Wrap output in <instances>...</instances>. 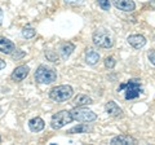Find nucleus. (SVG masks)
Instances as JSON below:
<instances>
[{
  "mask_svg": "<svg viewBox=\"0 0 155 145\" xmlns=\"http://www.w3.org/2000/svg\"><path fill=\"white\" fill-rule=\"evenodd\" d=\"M72 120H78L80 123H89L97 119V114L92 110L84 109L83 106H74V109L70 110Z\"/></svg>",
  "mask_w": 155,
  "mask_h": 145,
  "instance_id": "3",
  "label": "nucleus"
},
{
  "mask_svg": "<svg viewBox=\"0 0 155 145\" xmlns=\"http://www.w3.org/2000/svg\"><path fill=\"white\" fill-rule=\"evenodd\" d=\"M75 51V46L72 44L71 42H64L60 44V48H58V52H60L61 57L64 60H66L72 52Z\"/></svg>",
  "mask_w": 155,
  "mask_h": 145,
  "instance_id": "12",
  "label": "nucleus"
},
{
  "mask_svg": "<svg viewBox=\"0 0 155 145\" xmlns=\"http://www.w3.org/2000/svg\"><path fill=\"white\" fill-rule=\"evenodd\" d=\"M88 131H91L89 126L85 124V123H80V124H78V126L71 127L69 131H67V133H70V135H74V133H87Z\"/></svg>",
  "mask_w": 155,
  "mask_h": 145,
  "instance_id": "17",
  "label": "nucleus"
},
{
  "mask_svg": "<svg viewBox=\"0 0 155 145\" xmlns=\"http://www.w3.org/2000/svg\"><path fill=\"white\" fill-rule=\"evenodd\" d=\"M28 72H30L28 66H26V65H19V66H17L16 69L12 71L11 78H12L13 82H22L23 79H26V76L28 75Z\"/></svg>",
  "mask_w": 155,
  "mask_h": 145,
  "instance_id": "7",
  "label": "nucleus"
},
{
  "mask_svg": "<svg viewBox=\"0 0 155 145\" xmlns=\"http://www.w3.org/2000/svg\"><path fill=\"white\" fill-rule=\"evenodd\" d=\"M92 40H93V44L100 47V48H111L114 46V39L111 36V34L109 31L104 30V29H100V30H96L92 35Z\"/></svg>",
  "mask_w": 155,
  "mask_h": 145,
  "instance_id": "4",
  "label": "nucleus"
},
{
  "mask_svg": "<svg viewBox=\"0 0 155 145\" xmlns=\"http://www.w3.org/2000/svg\"><path fill=\"white\" fill-rule=\"evenodd\" d=\"M0 143H2V136H0Z\"/></svg>",
  "mask_w": 155,
  "mask_h": 145,
  "instance_id": "28",
  "label": "nucleus"
},
{
  "mask_svg": "<svg viewBox=\"0 0 155 145\" xmlns=\"http://www.w3.org/2000/svg\"><path fill=\"white\" fill-rule=\"evenodd\" d=\"M72 122V117L70 114V110H61L52 115L51 118V127L53 130H61L66 124Z\"/></svg>",
  "mask_w": 155,
  "mask_h": 145,
  "instance_id": "6",
  "label": "nucleus"
},
{
  "mask_svg": "<svg viewBox=\"0 0 155 145\" xmlns=\"http://www.w3.org/2000/svg\"><path fill=\"white\" fill-rule=\"evenodd\" d=\"M97 3H98V5L101 7V9H104V11H109L110 9V2L109 0H97Z\"/></svg>",
  "mask_w": 155,
  "mask_h": 145,
  "instance_id": "22",
  "label": "nucleus"
},
{
  "mask_svg": "<svg viewBox=\"0 0 155 145\" xmlns=\"http://www.w3.org/2000/svg\"><path fill=\"white\" fill-rule=\"evenodd\" d=\"M105 66L107 67V69H114V67L116 66V60L114 59L113 56L106 57L105 59Z\"/></svg>",
  "mask_w": 155,
  "mask_h": 145,
  "instance_id": "20",
  "label": "nucleus"
},
{
  "mask_svg": "<svg viewBox=\"0 0 155 145\" xmlns=\"http://www.w3.org/2000/svg\"><path fill=\"white\" fill-rule=\"evenodd\" d=\"M25 55H26V53L23 52V51H21V49H16V48H14V51L11 53L12 59H13L14 61H17V60H21L22 57H25Z\"/></svg>",
  "mask_w": 155,
  "mask_h": 145,
  "instance_id": "19",
  "label": "nucleus"
},
{
  "mask_svg": "<svg viewBox=\"0 0 155 145\" xmlns=\"http://www.w3.org/2000/svg\"><path fill=\"white\" fill-rule=\"evenodd\" d=\"M34 78H35L36 83L51 84L57 79V72L54 69H52V67H48L45 65H40L36 69L35 74H34Z\"/></svg>",
  "mask_w": 155,
  "mask_h": 145,
  "instance_id": "2",
  "label": "nucleus"
},
{
  "mask_svg": "<svg viewBox=\"0 0 155 145\" xmlns=\"http://www.w3.org/2000/svg\"><path fill=\"white\" fill-rule=\"evenodd\" d=\"M7 66V64H5V61H4L3 59H0V70H3L4 67Z\"/></svg>",
  "mask_w": 155,
  "mask_h": 145,
  "instance_id": "25",
  "label": "nucleus"
},
{
  "mask_svg": "<svg viewBox=\"0 0 155 145\" xmlns=\"http://www.w3.org/2000/svg\"><path fill=\"white\" fill-rule=\"evenodd\" d=\"M21 34H22L23 38H26V39H30V38H34V36L36 35V31L34 30L32 27H25V29H22Z\"/></svg>",
  "mask_w": 155,
  "mask_h": 145,
  "instance_id": "18",
  "label": "nucleus"
},
{
  "mask_svg": "<svg viewBox=\"0 0 155 145\" xmlns=\"http://www.w3.org/2000/svg\"><path fill=\"white\" fill-rule=\"evenodd\" d=\"M118 92H123L125 100H134L140 97V95L143 92L142 82L138 78H132L127 80L125 83L120 84L118 87Z\"/></svg>",
  "mask_w": 155,
  "mask_h": 145,
  "instance_id": "1",
  "label": "nucleus"
},
{
  "mask_svg": "<svg viewBox=\"0 0 155 145\" xmlns=\"http://www.w3.org/2000/svg\"><path fill=\"white\" fill-rule=\"evenodd\" d=\"M93 104V100L88 97L87 95H78L72 100V105L74 106H85V105H91Z\"/></svg>",
  "mask_w": 155,
  "mask_h": 145,
  "instance_id": "16",
  "label": "nucleus"
},
{
  "mask_svg": "<svg viewBox=\"0 0 155 145\" xmlns=\"http://www.w3.org/2000/svg\"><path fill=\"white\" fill-rule=\"evenodd\" d=\"M114 5L123 12H133L136 4L133 0H114Z\"/></svg>",
  "mask_w": 155,
  "mask_h": 145,
  "instance_id": "10",
  "label": "nucleus"
},
{
  "mask_svg": "<svg viewBox=\"0 0 155 145\" xmlns=\"http://www.w3.org/2000/svg\"><path fill=\"white\" fill-rule=\"evenodd\" d=\"M44 127H45V122L40 117H35L28 120V128L32 132H40L44 130Z\"/></svg>",
  "mask_w": 155,
  "mask_h": 145,
  "instance_id": "14",
  "label": "nucleus"
},
{
  "mask_svg": "<svg viewBox=\"0 0 155 145\" xmlns=\"http://www.w3.org/2000/svg\"><path fill=\"white\" fill-rule=\"evenodd\" d=\"M45 57L49 61H53V62H56L58 60V56L54 51H45Z\"/></svg>",
  "mask_w": 155,
  "mask_h": 145,
  "instance_id": "21",
  "label": "nucleus"
},
{
  "mask_svg": "<svg viewBox=\"0 0 155 145\" xmlns=\"http://www.w3.org/2000/svg\"><path fill=\"white\" fill-rule=\"evenodd\" d=\"M2 23H3V9L0 8V26H2Z\"/></svg>",
  "mask_w": 155,
  "mask_h": 145,
  "instance_id": "26",
  "label": "nucleus"
},
{
  "mask_svg": "<svg viewBox=\"0 0 155 145\" xmlns=\"http://www.w3.org/2000/svg\"><path fill=\"white\" fill-rule=\"evenodd\" d=\"M72 93H74V89H72L71 86H57L53 87L49 91V97L53 101H57V103H62V101H67Z\"/></svg>",
  "mask_w": 155,
  "mask_h": 145,
  "instance_id": "5",
  "label": "nucleus"
},
{
  "mask_svg": "<svg viewBox=\"0 0 155 145\" xmlns=\"http://www.w3.org/2000/svg\"><path fill=\"white\" fill-rule=\"evenodd\" d=\"M127 40L129 43V46H132L133 48H136V49H140V48H142L146 46V38H145L143 35H140V34H136V35H129L127 38Z\"/></svg>",
  "mask_w": 155,
  "mask_h": 145,
  "instance_id": "9",
  "label": "nucleus"
},
{
  "mask_svg": "<svg viewBox=\"0 0 155 145\" xmlns=\"http://www.w3.org/2000/svg\"><path fill=\"white\" fill-rule=\"evenodd\" d=\"M147 57H149L150 64H153L155 66V49H150L147 53Z\"/></svg>",
  "mask_w": 155,
  "mask_h": 145,
  "instance_id": "23",
  "label": "nucleus"
},
{
  "mask_svg": "<svg viewBox=\"0 0 155 145\" xmlns=\"http://www.w3.org/2000/svg\"><path fill=\"white\" fill-rule=\"evenodd\" d=\"M100 61V53L94 51L93 48H87L85 49V62L91 66L96 65Z\"/></svg>",
  "mask_w": 155,
  "mask_h": 145,
  "instance_id": "15",
  "label": "nucleus"
},
{
  "mask_svg": "<svg viewBox=\"0 0 155 145\" xmlns=\"http://www.w3.org/2000/svg\"><path fill=\"white\" fill-rule=\"evenodd\" d=\"M110 144L116 145V144H122V145H128V144H137V139H134L133 136L129 135H118L111 139Z\"/></svg>",
  "mask_w": 155,
  "mask_h": 145,
  "instance_id": "11",
  "label": "nucleus"
},
{
  "mask_svg": "<svg viewBox=\"0 0 155 145\" xmlns=\"http://www.w3.org/2000/svg\"><path fill=\"white\" fill-rule=\"evenodd\" d=\"M150 4H151V5L155 8V0H150Z\"/></svg>",
  "mask_w": 155,
  "mask_h": 145,
  "instance_id": "27",
  "label": "nucleus"
},
{
  "mask_svg": "<svg viewBox=\"0 0 155 145\" xmlns=\"http://www.w3.org/2000/svg\"><path fill=\"white\" fill-rule=\"evenodd\" d=\"M105 110L110 117H114V118H122L123 117V110L122 108H119V105L115 103V101L110 100L106 103L105 105Z\"/></svg>",
  "mask_w": 155,
  "mask_h": 145,
  "instance_id": "8",
  "label": "nucleus"
},
{
  "mask_svg": "<svg viewBox=\"0 0 155 145\" xmlns=\"http://www.w3.org/2000/svg\"><path fill=\"white\" fill-rule=\"evenodd\" d=\"M65 2L69 3V4H81L84 0H65Z\"/></svg>",
  "mask_w": 155,
  "mask_h": 145,
  "instance_id": "24",
  "label": "nucleus"
},
{
  "mask_svg": "<svg viewBox=\"0 0 155 145\" xmlns=\"http://www.w3.org/2000/svg\"><path fill=\"white\" fill-rule=\"evenodd\" d=\"M14 48H16V46L12 40H9L8 38L0 36V52L5 53V55H11L14 51Z\"/></svg>",
  "mask_w": 155,
  "mask_h": 145,
  "instance_id": "13",
  "label": "nucleus"
}]
</instances>
